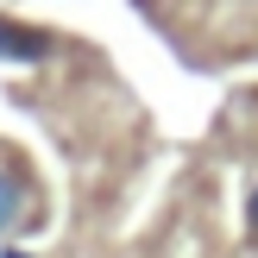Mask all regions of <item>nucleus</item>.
I'll return each mask as SVG.
<instances>
[{
  "instance_id": "nucleus-1",
  "label": "nucleus",
  "mask_w": 258,
  "mask_h": 258,
  "mask_svg": "<svg viewBox=\"0 0 258 258\" xmlns=\"http://www.w3.org/2000/svg\"><path fill=\"white\" fill-rule=\"evenodd\" d=\"M50 50V38L44 32H32V25H13V19H0V57H13V63H38Z\"/></svg>"
},
{
  "instance_id": "nucleus-3",
  "label": "nucleus",
  "mask_w": 258,
  "mask_h": 258,
  "mask_svg": "<svg viewBox=\"0 0 258 258\" xmlns=\"http://www.w3.org/2000/svg\"><path fill=\"white\" fill-rule=\"evenodd\" d=\"M246 227H252V239H258V189L246 196Z\"/></svg>"
},
{
  "instance_id": "nucleus-2",
  "label": "nucleus",
  "mask_w": 258,
  "mask_h": 258,
  "mask_svg": "<svg viewBox=\"0 0 258 258\" xmlns=\"http://www.w3.org/2000/svg\"><path fill=\"white\" fill-rule=\"evenodd\" d=\"M19 208H25V189H19V176H13V170H0V233H7V227L19 221Z\"/></svg>"
}]
</instances>
